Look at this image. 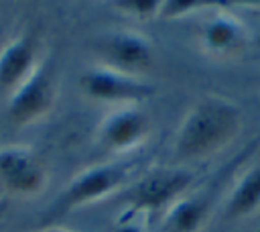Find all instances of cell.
<instances>
[{
  "mask_svg": "<svg viewBox=\"0 0 260 232\" xmlns=\"http://www.w3.org/2000/svg\"><path fill=\"white\" fill-rule=\"evenodd\" d=\"M242 128L240 106L223 96L199 98L183 116L175 140L173 155L181 163L203 161L225 149Z\"/></svg>",
  "mask_w": 260,
  "mask_h": 232,
  "instance_id": "cell-1",
  "label": "cell"
},
{
  "mask_svg": "<svg viewBox=\"0 0 260 232\" xmlns=\"http://www.w3.org/2000/svg\"><path fill=\"white\" fill-rule=\"evenodd\" d=\"M195 175L185 167H150L136 177L122 193V214L118 222L136 220L138 214L167 210L193 185Z\"/></svg>",
  "mask_w": 260,
  "mask_h": 232,
  "instance_id": "cell-2",
  "label": "cell"
},
{
  "mask_svg": "<svg viewBox=\"0 0 260 232\" xmlns=\"http://www.w3.org/2000/svg\"><path fill=\"white\" fill-rule=\"evenodd\" d=\"M134 169H136L134 161L116 159V161L95 163V165H89V167L77 171L69 179V183L61 189L57 199L53 201L51 210L47 212V218H51V220L61 218L69 212L85 208V206L100 201L106 195L122 189L130 181Z\"/></svg>",
  "mask_w": 260,
  "mask_h": 232,
  "instance_id": "cell-3",
  "label": "cell"
},
{
  "mask_svg": "<svg viewBox=\"0 0 260 232\" xmlns=\"http://www.w3.org/2000/svg\"><path fill=\"white\" fill-rule=\"evenodd\" d=\"M77 85L83 96L114 106H140V102L154 94V88L144 77L124 73L102 63L87 67L79 75Z\"/></svg>",
  "mask_w": 260,
  "mask_h": 232,
  "instance_id": "cell-4",
  "label": "cell"
},
{
  "mask_svg": "<svg viewBox=\"0 0 260 232\" xmlns=\"http://www.w3.org/2000/svg\"><path fill=\"white\" fill-rule=\"evenodd\" d=\"M57 100V83L45 61L6 98V118L14 128H24L47 116Z\"/></svg>",
  "mask_w": 260,
  "mask_h": 232,
  "instance_id": "cell-5",
  "label": "cell"
},
{
  "mask_svg": "<svg viewBox=\"0 0 260 232\" xmlns=\"http://www.w3.org/2000/svg\"><path fill=\"white\" fill-rule=\"evenodd\" d=\"M150 116L136 104L114 106L98 124V144L112 155H126L142 147L150 136Z\"/></svg>",
  "mask_w": 260,
  "mask_h": 232,
  "instance_id": "cell-6",
  "label": "cell"
},
{
  "mask_svg": "<svg viewBox=\"0 0 260 232\" xmlns=\"http://www.w3.org/2000/svg\"><path fill=\"white\" fill-rule=\"evenodd\" d=\"M100 63L112 69L140 75L146 73L154 61L152 41L138 31H112L102 35L93 45Z\"/></svg>",
  "mask_w": 260,
  "mask_h": 232,
  "instance_id": "cell-7",
  "label": "cell"
},
{
  "mask_svg": "<svg viewBox=\"0 0 260 232\" xmlns=\"http://www.w3.org/2000/svg\"><path fill=\"white\" fill-rule=\"evenodd\" d=\"M47 183L39 155L22 144L0 147V185L14 195H35Z\"/></svg>",
  "mask_w": 260,
  "mask_h": 232,
  "instance_id": "cell-8",
  "label": "cell"
},
{
  "mask_svg": "<svg viewBox=\"0 0 260 232\" xmlns=\"http://www.w3.org/2000/svg\"><path fill=\"white\" fill-rule=\"evenodd\" d=\"M41 41L37 33L22 31L0 49V94L6 98L41 65Z\"/></svg>",
  "mask_w": 260,
  "mask_h": 232,
  "instance_id": "cell-9",
  "label": "cell"
},
{
  "mask_svg": "<svg viewBox=\"0 0 260 232\" xmlns=\"http://www.w3.org/2000/svg\"><path fill=\"white\" fill-rule=\"evenodd\" d=\"M246 24L232 12L217 8L213 10L199 28V43L207 55L213 57H232L246 49L248 45Z\"/></svg>",
  "mask_w": 260,
  "mask_h": 232,
  "instance_id": "cell-10",
  "label": "cell"
},
{
  "mask_svg": "<svg viewBox=\"0 0 260 232\" xmlns=\"http://www.w3.org/2000/svg\"><path fill=\"white\" fill-rule=\"evenodd\" d=\"M213 212L209 193H185L165 210L162 232H201Z\"/></svg>",
  "mask_w": 260,
  "mask_h": 232,
  "instance_id": "cell-11",
  "label": "cell"
},
{
  "mask_svg": "<svg viewBox=\"0 0 260 232\" xmlns=\"http://www.w3.org/2000/svg\"><path fill=\"white\" fill-rule=\"evenodd\" d=\"M260 212V163L248 167L223 201V218L238 222Z\"/></svg>",
  "mask_w": 260,
  "mask_h": 232,
  "instance_id": "cell-12",
  "label": "cell"
},
{
  "mask_svg": "<svg viewBox=\"0 0 260 232\" xmlns=\"http://www.w3.org/2000/svg\"><path fill=\"white\" fill-rule=\"evenodd\" d=\"M219 6H221V2H213V0H162L158 16L165 20H175V18L191 16L195 12L211 10V8H219Z\"/></svg>",
  "mask_w": 260,
  "mask_h": 232,
  "instance_id": "cell-13",
  "label": "cell"
},
{
  "mask_svg": "<svg viewBox=\"0 0 260 232\" xmlns=\"http://www.w3.org/2000/svg\"><path fill=\"white\" fill-rule=\"evenodd\" d=\"M116 10H120L126 16H132L136 20H148L158 16L162 0H116L112 2Z\"/></svg>",
  "mask_w": 260,
  "mask_h": 232,
  "instance_id": "cell-14",
  "label": "cell"
},
{
  "mask_svg": "<svg viewBox=\"0 0 260 232\" xmlns=\"http://www.w3.org/2000/svg\"><path fill=\"white\" fill-rule=\"evenodd\" d=\"M112 232H146V228L136 220H128V222H116Z\"/></svg>",
  "mask_w": 260,
  "mask_h": 232,
  "instance_id": "cell-15",
  "label": "cell"
},
{
  "mask_svg": "<svg viewBox=\"0 0 260 232\" xmlns=\"http://www.w3.org/2000/svg\"><path fill=\"white\" fill-rule=\"evenodd\" d=\"M39 232H73V230H69V228H61V226H45V228H41Z\"/></svg>",
  "mask_w": 260,
  "mask_h": 232,
  "instance_id": "cell-16",
  "label": "cell"
}]
</instances>
